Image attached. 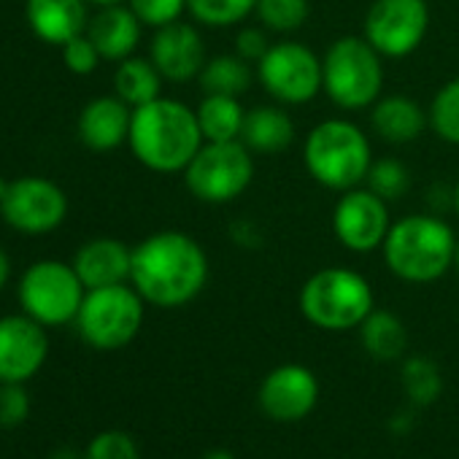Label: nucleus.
Returning a JSON list of instances; mask_svg holds the SVG:
<instances>
[{"label": "nucleus", "instance_id": "obj_1", "mask_svg": "<svg viewBox=\"0 0 459 459\" xmlns=\"http://www.w3.org/2000/svg\"><path fill=\"white\" fill-rule=\"evenodd\" d=\"M130 284L149 306H189L208 284L205 249L181 230L152 233L133 249Z\"/></svg>", "mask_w": 459, "mask_h": 459}, {"label": "nucleus", "instance_id": "obj_2", "mask_svg": "<svg viewBox=\"0 0 459 459\" xmlns=\"http://www.w3.org/2000/svg\"><path fill=\"white\" fill-rule=\"evenodd\" d=\"M127 143L143 168L154 173H184L205 138L195 108L173 98H157L133 108Z\"/></svg>", "mask_w": 459, "mask_h": 459}, {"label": "nucleus", "instance_id": "obj_3", "mask_svg": "<svg viewBox=\"0 0 459 459\" xmlns=\"http://www.w3.org/2000/svg\"><path fill=\"white\" fill-rule=\"evenodd\" d=\"M456 233L440 213H408L392 221L381 247L384 265L405 284H432L454 268Z\"/></svg>", "mask_w": 459, "mask_h": 459}, {"label": "nucleus", "instance_id": "obj_4", "mask_svg": "<svg viewBox=\"0 0 459 459\" xmlns=\"http://www.w3.org/2000/svg\"><path fill=\"white\" fill-rule=\"evenodd\" d=\"M303 165L319 186L338 195L349 192L368 178L373 165L370 138L349 119H325L306 135Z\"/></svg>", "mask_w": 459, "mask_h": 459}, {"label": "nucleus", "instance_id": "obj_5", "mask_svg": "<svg viewBox=\"0 0 459 459\" xmlns=\"http://www.w3.org/2000/svg\"><path fill=\"white\" fill-rule=\"evenodd\" d=\"M298 306L306 322L314 327L327 333H346L357 330L376 308V295L362 273L333 265L306 279Z\"/></svg>", "mask_w": 459, "mask_h": 459}, {"label": "nucleus", "instance_id": "obj_6", "mask_svg": "<svg viewBox=\"0 0 459 459\" xmlns=\"http://www.w3.org/2000/svg\"><path fill=\"white\" fill-rule=\"evenodd\" d=\"M322 92L343 111H365L384 95V57L365 36H341L322 55Z\"/></svg>", "mask_w": 459, "mask_h": 459}, {"label": "nucleus", "instance_id": "obj_7", "mask_svg": "<svg viewBox=\"0 0 459 459\" xmlns=\"http://www.w3.org/2000/svg\"><path fill=\"white\" fill-rule=\"evenodd\" d=\"M143 298L133 284L87 290L76 316L79 335L98 351H117L135 341L143 325Z\"/></svg>", "mask_w": 459, "mask_h": 459}, {"label": "nucleus", "instance_id": "obj_8", "mask_svg": "<svg viewBox=\"0 0 459 459\" xmlns=\"http://www.w3.org/2000/svg\"><path fill=\"white\" fill-rule=\"evenodd\" d=\"M255 178V154L244 141H205L184 168L189 195L208 205H227L241 197Z\"/></svg>", "mask_w": 459, "mask_h": 459}, {"label": "nucleus", "instance_id": "obj_9", "mask_svg": "<svg viewBox=\"0 0 459 459\" xmlns=\"http://www.w3.org/2000/svg\"><path fill=\"white\" fill-rule=\"evenodd\" d=\"M84 295L87 287L82 284L74 263L68 265L60 260H41L30 265L20 279L22 311L44 327L76 322Z\"/></svg>", "mask_w": 459, "mask_h": 459}, {"label": "nucleus", "instance_id": "obj_10", "mask_svg": "<svg viewBox=\"0 0 459 459\" xmlns=\"http://www.w3.org/2000/svg\"><path fill=\"white\" fill-rule=\"evenodd\" d=\"M255 68L263 90L281 106H303L322 92V57L300 41L271 44Z\"/></svg>", "mask_w": 459, "mask_h": 459}, {"label": "nucleus", "instance_id": "obj_11", "mask_svg": "<svg viewBox=\"0 0 459 459\" xmlns=\"http://www.w3.org/2000/svg\"><path fill=\"white\" fill-rule=\"evenodd\" d=\"M427 30V0H373L362 22V36L384 60L411 57L424 44Z\"/></svg>", "mask_w": 459, "mask_h": 459}, {"label": "nucleus", "instance_id": "obj_12", "mask_svg": "<svg viewBox=\"0 0 459 459\" xmlns=\"http://www.w3.org/2000/svg\"><path fill=\"white\" fill-rule=\"evenodd\" d=\"M392 227L389 203L370 192L365 184L341 192L333 208V236L354 255L381 252Z\"/></svg>", "mask_w": 459, "mask_h": 459}, {"label": "nucleus", "instance_id": "obj_13", "mask_svg": "<svg viewBox=\"0 0 459 459\" xmlns=\"http://www.w3.org/2000/svg\"><path fill=\"white\" fill-rule=\"evenodd\" d=\"M0 213L6 224L28 236H44L57 230L68 213L65 192L41 176H22L14 178L9 195L0 200Z\"/></svg>", "mask_w": 459, "mask_h": 459}, {"label": "nucleus", "instance_id": "obj_14", "mask_svg": "<svg viewBox=\"0 0 459 459\" xmlns=\"http://www.w3.org/2000/svg\"><path fill=\"white\" fill-rule=\"evenodd\" d=\"M257 403L260 411L273 421L281 424L303 421L306 416H311V411L319 403V378L306 365L298 362L279 365L263 378Z\"/></svg>", "mask_w": 459, "mask_h": 459}, {"label": "nucleus", "instance_id": "obj_15", "mask_svg": "<svg viewBox=\"0 0 459 459\" xmlns=\"http://www.w3.org/2000/svg\"><path fill=\"white\" fill-rule=\"evenodd\" d=\"M49 354L44 325L22 316L0 319V384H25L33 378Z\"/></svg>", "mask_w": 459, "mask_h": 459}, {"label": "nucleus", "instance_id": "obj_16", "mask_svg": "<svg viewBox=\"0 0 459 459\" xmlns=\"http://www.w3.org/2000/svg\"><path fill=\"white\" fill-rule=\"evenodd\" d=\"M149 60L165 82L184 84L197 79L205 65V47L200 30L181 20L157 28L149 44Z\"/></svg>", "mask_w": 459, "mask_h": 459}, {"label": "nucleus", "instance_id": "obj_17", "mask_svg": "<svg viewBox=\"0 0 459 459\" xmlns=\"http://www.w3.org/2000/svg\"><path fill=\"white\" fill-rule=\"evenodd\" d=\"M133 108L119 95L90 100L79 114V138L92 152H114L130 138Z\"/></svg>", "mask_w": 459, "mask_h": 459}, {"label": "nucleus", "instance_id": "obj_18", "mask_svg": "<svg viewBox=\"0 0 459 459\" xmlns=\"http://www.w3.org/2000/svg\"><path fill=\"white\" fill-rule=\"evenodd\" d=\"M370 127L384 143L405 146L419 141L429 130V117L419 100L392 92V95H381L370 106Z\"/></svg>", "mask_w": 459, "mask_h": 459}, {"label": "nucleus", "instance_id": "obj_19", "mask_svg": "<svg viewBox=\"0 0 459 459\" xmlns=\"http://www.w3.org/2000/svg\"><path fill=\"white\" fill-rule=\"evenodd\" d=\"M74 268L87 290L127 284L133 268V249L117 238H92L76 252Z\"/></svg>", "mask_w": 459, "mask_h": 459}, {"label": "nucleus", "instance_id": "obj_20", "mask_svg": "<svg viewBox=\"0 0 459 459\" xmlns=\"http://www.w3.org/2000/svg\"><path fill=\"white\" fill-rule=\"evenodd\" d=\"M25 17L30 30L52 44L63 47L71 39L87 33V0H28Z\"/></svg>", "mask_w": 459, "mask_h": 459}, {"label": "nucleus", "instance_id": "obj_21", "mask_svg": "<svg viewBox=\"0 0 459 459\" xmlns=\"http://www.w3.org/2000/svg\"><path fill=\"white\" fill-rule=\"evenodd\" d=\"M141 20L133 14L130 6H106L100 9L92 22L87 25V36L98 47L103 60L122 63L135 55L141 41Z\"/></svg>", "mask_w": 459, "mask_h": 459}, {"label": "nucleus", "instance_id": "obj_22", "mask_svg": "<svg viewBox=\"0 0 459 459\" xmlns=\"http://www.w3.org/2000/svg\"><path fill=\"white\" fill-rule=\"evenodd\" d=\"M241 141L252 154H263V157H273L290 149L295 141V122L287 106L265 103V106L249 108L244 119Z\"/></svg>", "mask_w": 459, "mask_h": 459}, {"label": "nucleus", "instance_id": "obj_23", "mask_svg": "<svg viewBox=\"0 0 459 459\" xmlns=\"http://www.w3.org/2000/svg\"><path fill=\"white\" fill-rule=\"evenodd\" d=\"M357 330H359L362 349L376 362H394V359L405 357L408 330L397 314H392L386 308H373Z\"/></svg>", "mask_w": 459, "mask_h": 459}, {"label": "nucleus", "instance_id": "obj_24", "mask_svg": "<svg viewBox=\"0 0 459 459\" xmlns=\"http://www.w3.org/2000/svg\"><path fill=\"white\" fill-rule=\"evenodd\" d=\"M195 114H197V125L205 141H213V143L241 141L244 119H247V108L241 106V98L203 95Z\"/></svg>", "mask_w": 459, "mask_h": 459}, {"label": "nucleus", "instance_id": "obj_25", "mask_svg": "<svg viewBox=\"0 0 459 459\" xmlns=\"http://www.w3.org/2000/svg\"><path fill=\"white\" fill-rule=\"evenodd\" d=\"M257 79V68L247 63L244 57L233 55H219L205 60L197 82L203 87V95H230V98H241L252 90Z\"/></svg>", "mask_w": 459, "mask_h": 459}, {"label": "nucleus", "instance_id": "obj_26", "mask_svg": "<svg viewBox=\"0 0 459 459\" xmlns=\"http://www.w3.org/2000/svg\"><path fill=\"white\" fill-rule=\"evenodd\" d=\"M162 74L154 68V63L149 57H127L119 63L117 74H114V92L130 106H146L157 98H162Z\"/></svg>", "mask_w": 459, "mask_h": 459}, {"label": "nucleus", "instance_id": "obj_27", "mask_svg": "<svg viewBox=\"0 0 459 459\" xmlns=\"http://www.w3.org/2000/svg\"><path fill=\"white\" fill-rule=\"evenodd\" d=\"M400 378H403L405 397H408L416 408L432 405V403L440 397V392H443L440 370H437V365H435L429 357H424V354L405 357L403 370H400Z\"/></svg>", "mask_w": 459, "mask_h": 459}, {"label": "nucleus", "instance_id": "obj_28", "mask_svg": "<svg viewBox=\"0 0 459 459\" xmlns=\"http://www.w3.org/2000/svg\"><path fill=\"white\" fill-rule=\"evenodd\" d=\"M255 17L268 33L292 36L308 22L311 4L308 0H257Z\"/></svg>", "mask_w": 459, "mask_h": 459}, {"label": "nucleus", "instance_id": "obj_29", "mask_svg": "<svg viewBox=\"0 0 459 459\" xmlns=\"http://www.w3.org/2000/svg\"><path fill=\"white\" fill-rule=\"evenodd\" d=\"M257 0H186L189 17L203 28H236L255 14Z\"/></svg>", "mask_w": 459, "mask_h": 459}, {"label": "nucleus", "instance_id": "obj_30", "mask_svg": "<svg viewBox=\"0 0 459 459\" xmlns=\"http://www.w3.org/2000/svg\"><path fill=\"white\" fill-rule=\"evenodd\" d=\"M429 130L451 146H459V76L446 82L427 106Z\"/></svg>", "mask_w": 459, "mask_h": 459}, {"label": "nucleus", "instance_id": "obj_31", "mask_svg": "<svg viewBox=\"0 0 459 459\" xmlns=\"http://www.w3.org/2000/svg\"><path fill=\"white\" fill-rule=\"evenodd\" d=\"M365 186L370 192H376L378 197H384L386 203H394V200L408 195V189H411V170L397 157L373 160V165L368 170V178H365Z\"/></svg>", "mask_w": 459, "mask_h": 459}, {"label": "nucleus", "instance_id": "obj_32", "mask_svg": "<svg viewBox=\"0 0 459 459\" xmlns=\"http://www.w3.org/2000/svg\"><path fill=\"white\" fill-rule=\"evenodd\" d=\"M127 6L141 20V25L157 30L181 20V14L186 12V0H127Z\"/></svg>", "mask_w": 459, "mask_h": 459}, {"label": "nucleus", "instance_id": "obj_33", "mask_svg": "<svg viewBox=\"0 0 459 459\" xmlns=\"http://www.w3.org/2000/svg\"><path fill=\"white\" fill-rule=\"evenodd\" d=\"M84 459H141V451L127 432L108 429L90 440Z\"/></svg>", "mask_w": 459, "mask_h": 459}, {"label": "nucleus", "instance_id": "obj_34", "mask_svg": "<svg viewBox=\"0 0 459 459\" xmlns=\"http://www.w3.org/2000/svg\"><path fill=\"white\" fill-rule=\"evenodd\" d=\"M100 52H98V47L92 44V39L87 36V33H82V36H76V39H71L68 44H63V63H65V68L71 71V74H76V76H90V74H95V68L100 65Z\"/></svg>", "mask_w": 459, "mask_h": 459}, {"label": "nucleus", "instance_id": "obj_35", "mask_svg": "<svg viewBox=\"0 0 459 459\" xmlns=\"http://www.w3.org/2000/svg\"><path fill=\"white\" fill-rule=\"evenodd\" d=\"M30 416V397L22 384H0V427H20Z\"/></svg>", "mask_w": 459, "mask_h": 459}, {"label": "nucleus", "instance_id": "obj_36", "mask_svg": "<svg viewBox=\"0 0 459 459\" xmlns=\"http://www.w3.org/2000/svg\"><path fill=\"white\" fill-rule=\"evenodd\" d=\"M268 49H271V39H268V30L263 25H249V28H241L236 33V55L244 57L247 63L257 65Z\"/></svg>", "mask_w": 459, "mask_h": 459}, {"label": "nucleus", "instance_id": "obj_37", "mask_svg": "<svg viewBox=\"0 0 459 459\" xmlns=\"http://www.w3.org/2000/svg\"><path fill=\"white\" fill-rule=\"evenodd\" d=\"M9 276H12V260H9V255L4 252V247H0V290L6 287Z\"/></svg>", "mask_w": 459, "mask_h": 459}, {"label": "nucleus", "instance_id": "obj_38", "mask_svg": "<svg viewBox=\"0 0 459 459\" xmlns=\"http://www.w3.org/2000/svg\"><path fill=\"white\" fill-rule=\"evenodd\" d=\"M203 459H236V456L230 454L227 448H211V451L203 454Z\"/></svg>", "mask_w": 459, "mask_h": 459}, {"label": "nucleus", "instance_id": "obj_39", "mask_svg": "<svg viewBox=\"0 0 459 459\" xmlns=\"http://www.w3.org/2000/svg\"><path fill=\"white\" fill-rule=\"evenodd\" d=\"M87 4H95V6L106 9V6H119V4H125V0H87Z\"/></svg>", "mask_w": 459, "mask_h": 459}, {"label": "nucleus", "instance_id": "obj_40", "mask_svg": "<svg viewBox=\"0 0 459 459\" xmlns=\"http://www.w3.org/2000/svg\"><path fill=\"white\" fill-rule=\"evenodd\" d=\"M9 186H12V181H9V178H4V176H0V200H4V197L9 195Z\"/></svg>", "mask_w": 459, "mask_h": 459}, {"label": "nucleus", "instance_id": "obj_41", "mask_svg": "<svg viewBox=\"0 0 459 459\" xmlns=\"http://www.w3.org/2000/svg\"><path fill=\"white\" fill-rule=\"evenodd\" d=\"M454 211H456V216H459V178H456V184H454Z\"/></svg>", "mask_w": 459, "mask_h": 459}, {"label": "nucleus", "instance_id": "obj_42", "mask_svg": "<svg viewBox=\"0 0 459 459\" xmlns=\"http://www.w3.org/2000/svg\"><path fill=\"white\" fill-rule=\"evenodd\" d=\"M454 268H456V273H459V241H456V257H454Z\"/></svg>", "mask_w": 459, "mask_h": 459}]
</instances>
